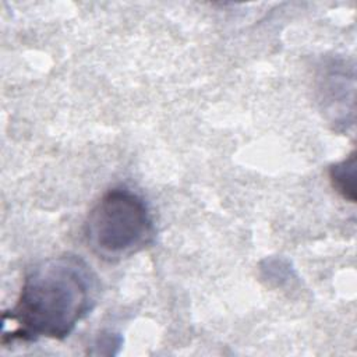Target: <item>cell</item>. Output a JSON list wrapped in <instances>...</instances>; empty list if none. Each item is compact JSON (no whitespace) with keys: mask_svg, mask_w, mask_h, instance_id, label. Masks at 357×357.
<instances>
[{"mask_svg":"<svg viewBox=\"0 0 357 357\" xmlns=\"http://www.w3.org/2000/svg\"><path fill=\"white\" fill-rule=\"evenodd\" d=\"M99 282L78 255L63 254L35 264L13 308L3 312L1 344L66 339L96 305Z\"/></svg>","mask_w":357,"mask_h":357,"instance_id":"cell-1","label":"cell"},{"mask_svg":"<svg viewBox=\"0 0 357 357\" xmlns=\"http://www.w3.org/2000/svg\"><path fill=\"white\" fill-rule=\"evenodd\" d=\"M84 237L91 251L107 262L128 258L155 238V225L145 201L119 187L106 191L89 211Z\"/></svg>","mask_w":357,"mask_h":357,"instance_id":"cell-2","label":"cell"},{"mask_svg":"<svg viewBox=\"0 0 357 357\" xmlns=\"http://www.w3.org/2000/svg\"><path fill=\"white\" fill-rule=\"evenodd\" d=\"M354 177H356V153L354 152H351L349 158L329 167V180L333 190L339 192L344 199H349L350 202H354L356 199Z\"/></svg>","mask_w":357,"mask_h":357,"instance_id":"cell-3","label":"cell"}]
</instances>
